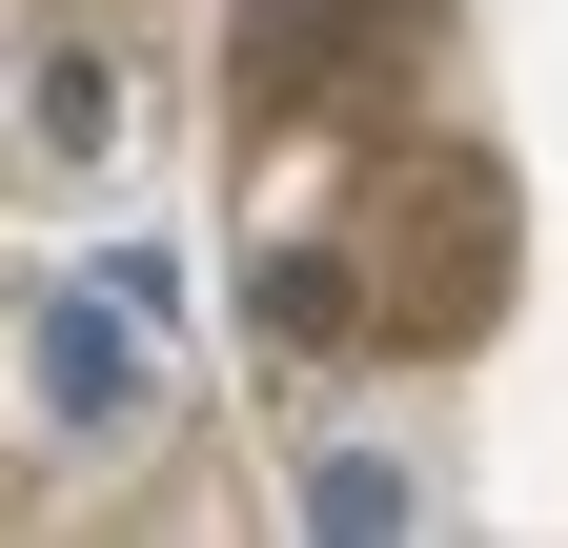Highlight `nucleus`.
<instances>
[{"instance_id":"20e7f679","label":"nucleus","mask_w":568,"mask_h":548,"mask_svg":"<svg viewBox=\"0 0 568 548\" xmlns=\"http://www.w3.org/2000/svg\"><path fill=\"white\" fill-rule=\"evenodd\" d=\"M325 325H345V264L284 244V264H264V346H325Z\"/></svg>"},{"instance_id":"f03ea898","label":"nucleus","mask_w":568,"mask_h":548,"mask_svg":"<svg viewBox=\"0 0 568 548\" xmlns=\"http://www.w3.org/2000/svg\"><path fill=\"white\" fill-rule=\"evenodd\" d=\"M21 143H41V163H102V143H122V61H102V41H41V61H21Z\"/></svg>"},{"instance_id":"f257e3e1","label":"nucleus","mask_w":568,"mask_h":548,"mask_svg":"<svg viewBox=\"0 0 568 548\" xmlns=\"http://www.w3.org/2000/svg\"><path fill=\"white\" fill-rule=\"evenodd\" d=\"M142 366H163V325H142L122 285H41V305H21V386H41L61 447H122V427H142Z\"/></svg>"},{"instance_id":"39448f33","label":"nucleus","mask_w":568,"mask_h":548,"mask_svg":"<svg viewBox=\"0 0 568 548\" xmlns=\"http://www.w3.org/2000/svg\"><path fill=\"white\" fill-rule=\"evenodd\" d=\"M82 285H122L142 325H183V244H82Z\"/></svg>"},{"instance_id":"7ed1b4c3","label":"nucleus","mask_w":568,"mask_h":548,"mask_svg":"<svg viewBox=\"0 0 568 548\" xmlns=\"http://www.w3.org/2000/svg\"><path fill=\"white\" fill-rule=\"evenodd\" d=\"M406 508H426V488H406L386 447H305V528H325V548H406Z\"/></svg>"}]
</instances>
